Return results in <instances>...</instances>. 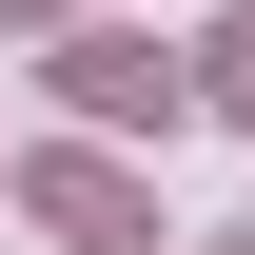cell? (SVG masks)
<instances>
[{
    "label": "cell",
    "instance_id": "5b68a950",
    "mask_svg": "<svg viewBox=\"0 0 255 255\" xmlns=\"http://www.w3.org/2000/svg\"><path fill=\"white\" fill-rule=\"evenodd\" d=\"M216 255H255V236H216Z\"/></svg>",
    "mask_w": 255,
    "mask_h": 255
},
{
    "label": "cell",
    "instance_id": "3957f363",
    "mask_svg": "<svg viewBox=\"0 0 255 255\" xmlns=\"http://www.w3.org/2000/svg\"><path fill=\"white\" fill-rule=\"evenodd\" d=\"M177 98H216V118H236V137H255V20H216V59H196V79H177Z\"/></svg>",
    "mask_w": 255,
    "mask_h": 255
},
{
    "label": "cell",
    "instance_id": "7a4b0ae2",
    "mask_svg": "<svg viewBox=\"0 0 255 255\" xmlns=\"http://www.w3.org/2000/svg\"><path fill=\"white\" fill-rule=\"evenodd\" d=\"M59 98H79V118H177V59H157V39H79Z\"/></svg>",
    "mask_w": 255,
    "mask_h": 255
},
{
    "label": "cell",
    "instance_id": "277c9868",
    "mask_svg": "<svg viewBox=\"0 0 255 255\" xmlns=\"http://www.w3.org/2000/svg\"><path fill=\"white\" fill-rule=\"evenodd\" d=\"M0 20H59V0H0Z\"/></svg>",
    "mask_w": 255,
    "mask_h": 255
},
{
    "label": "cell",
    "instance_id": "6da1fadb",
    "mask_svg": "<svg viewBox=\"0 0 255 255\" xmlns=\"http://www.w3.org/2000/svg\"><path fill=\"white\" fill-rule=\"evenodd\" d=\"M20 216H59L79 255H157V196L98 177V157H20Z\"/></svg>",
    "mask_w": 255,
    "mask_h": 255
}]
</instances>
